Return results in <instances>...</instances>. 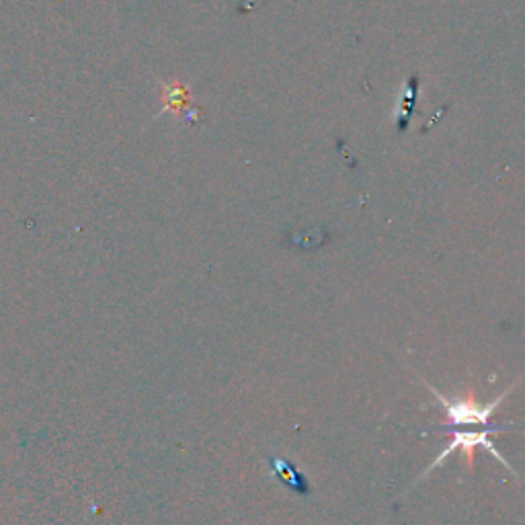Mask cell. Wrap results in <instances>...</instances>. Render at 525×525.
I'll use <instances>...</instances> for the list:
<instances>
[{"label":"cell","mask_w":525,"mask_h":525,"mask_svg":"<svg viewBox=\"0 0 525 525\" xmlns=\"http://www.w3.org/2000/svg\"><path fill=\"white\" fill-rule=\"evenodd\" d=\"M509 425H513V423H509ZM509 425H491V427H484L482 431H458V429H443V431H437V433H450V441H448L446 450H443V452L437 456V460H433L431 466L425 470L423 478H427L437 466H441L443 462H446L448 456H450L452 452H456V450H460V452L464 454V458H468L466 462H468V466H470V470H472V460H474V450H476V448H484L489 454H493L495 460L501 462L511 474H515V470L511 468V464L505 460V456L495 448V443L489 439L493 433L505 431Z\"/></svg>","instance_id":"cell-2"},{"label":"cell","mask_w":525,"mask_h":525,"mask_svg":"<svg viewBox=\"0 0 525 525\" xmlns=\"http://www.w3.org/2000/svg\"><path fill=\"white\" fill-rule=\"evenodd\" d=\"M419 87H421V78H419V74H413L407 80V89H405V95H402V101H400V111L396 117L398 134H407V130H409L415 105L419 101Z\"/></svg>","instance_id":"cell-3"},{"label":"cell","mask_w":525,"mask_h":525,"mask_svg":"<svg viewBox=\"0 0 525 525\" xmlns=\"http://www.w3.org/2000/svg\"><path fill=\"white\" fill-rule=\"evenodd\" d=\"M271 460H273V470H275V474H277L281 480H284L290 489L300 491V495H308L310 487H308L306 478H304L290 462L281 460V458H271Z\"/></svg>","instance_id":"cell-4"},{"label":"cell","mask_w":525,"mask_h":525,"mask_svg":"<svg viewBox=\"0 0 525 525\" xmlns=\"http://www.w3.org/2000/svg\"><path fill=\"white\" fill-rule=\"evenodd\" d=\"M519 382H521V380H519ZM519 382H515L513 386H509V388H507L503 394H499L495 400L487 402V405H482V402H478L472 392H468V396L462 398V400H452V398H448V396H443V394H441L435 386H431V384H427V388H429V392L433 394V398L441 402L443 411H446L448 421H446V425H443V429H456V427H462V425L491 427V425H489L491 417L497 413L501 402L517 388Z\"/></svg>","instance_id":"cell-1"}]
</instances>
